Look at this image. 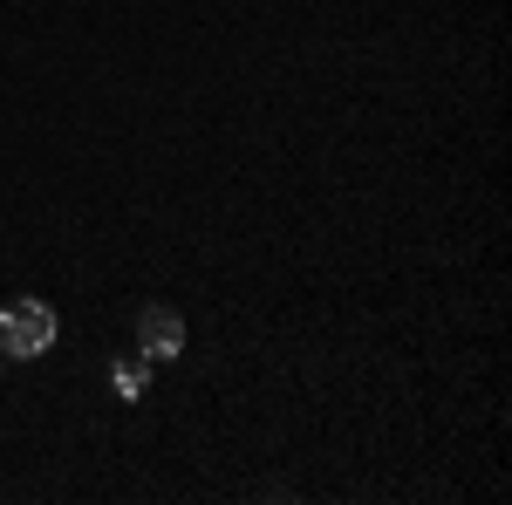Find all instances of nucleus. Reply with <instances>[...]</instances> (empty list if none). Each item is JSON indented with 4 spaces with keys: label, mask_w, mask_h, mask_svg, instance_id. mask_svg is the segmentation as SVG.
Segmentation results:
<instances>
[{
    "label": "nucleus",
    "mask_w": 512,
    "mask_h": 505,
    "mask_svg": "<svg viewBox=\"0 0 512 505\" xmlns=\"http://www.w3.org/2000/svg\"><path fill=\"white\" fill-rule=\"evenodd\" d=\"M55 308L48 301H14V308H0V355H21V362H35V355L55 349Z\"/></svg>",
    "instance_id": "f257e3e1"
},
{
    "label": "nucleus",
    "mask_w": 512,
    "mask_h": 505,
    "mask_svg": "<svg viewBox=\"0 0 512 505\" xmlns=\"http://www.w3.org/2000/svg\"><path fill=\"white\" fill-rule=\"evenodd\" d=\"M137 355H144V362L185 355V314L178 308H144L137 314Z\"/></svg>",
    "instance_id": "f03ea898"
},
{
    "label": "nucleus",
    "mask_w": 512,
    "mask_h": 505,
    "mask_svg": "<svg viewBox=\"0 0 512 505\" xmlns=\"http://www.w3.org/2000/svg\"><path fill=\"white\" fill-rule=\"evenodd\" d=\"M110 383H117L123 403H137V396H144V383H151V362H144V355H130V362H117V369H110Z\"/></svg>",
    "instance_id": "7ed1b4c3"
}]
</instances>
